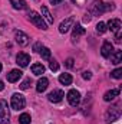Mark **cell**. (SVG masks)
<instances>
[{"label":"cell","instance_id":"6da1fadb","mask_svg":"<svg viewBox=\"0 0 122 124\" xmlns=\"http://www.w3.org/2000/svg\"><path fill=\"white\" fill-rule=\"evenodd\" d=\"M27 17H29V20H30L36 28H39V29H42V31H46V29H47V23L43 20V17H42L37 12L30 10V12L27 13Z\"/></svg>","mask_w":122,"mask_h":124},{"label":"cell","instance_id":"7a4b0ae2","mask_svg":"<svg viewBox=\"0 0 122 124\" xmlns=\"http://www.w3.org/2000/svg\"><path fill=\"white\" fill-rule=\"evenodd\" d=\"M10 104H12V108L13 110H23L25 108V105H26V100H25V97L22 95V94L16 93L12 95V101H10Z\"/></svg>","mask_w":122,"mask_h":124},{"label":"cell","instance_id":"3957f363","mask_svg":"<svg viewBox=\"0 0 122 124\" xmlns=\"http://www.w3.org/2000/svg\"><path fill=\"white\" fill-rule=\"evenodd\" d=\"M121 114H122L121 108H119L118 105H115V107L109 108V110L105 113V121H106V123H114V121H116V120L121 117Z\"/></svg>","mask_w":122,"mask_h":124},{"label":"cell","instance_id":"277c9868","mask_svg":"<svg viewBox=\"0 0 122 124\" xmlns=\"http://www.w3.org/2000/svg\"><path fill=\"white\" fill-rule=\"evenodd\" d=\"M9 118H10V113H9L7 102L4 100H0V124H9Z\"/></svg>","mask_w":122,"mask_h":124},{"label":"cell","instance_id":"5b68a950","mask_svg":"<svg viewBox=\"0 0 122 124\" xmlns=\"http://www.w3.org/2000/svg\"><path fill=\"white\" fill-rule=\"evenodd\" d=\"M105 12V3L102 0H95L93 4L91 6V13L95 16H99Z\"/></svg>","mask_w":122,"mask_h":124},{"label":"cell","instance_id":"8992f818","mask_svg":"<svg viewBox=\"0 0 122 124\" xmlns=\"http://www.w3.org/2000/svg\"><path fill=\"white\" fill-rule=\"evenodd\" d=\"M68 101H69V104L73 105V107L79 105V102H81V94H79V91L70 90V91L68 93Z\"/></svg>","mask_w":122,"mask_h":124},{"label":"cell","instance_id":"52a82bcc","mask_svg":"<svg viewBox=\"0 0 122 124\" xmlns=\"http://www.w3.org/2000/svg\"><path fill=\"white\" fill-rule=\"evenodd\" d=\"M101 54H102L103 58H109V56L114 54V46H112V43H111L109 40H105V42H103V45H102V48H101Z\"/></svg>","mask_w":122,"mask_h":124},{"label":"cell","instance_id":"ba28073f","mask_svg":"<svg viewBox=\"0 0 122 124\" xmlns=\"http://www.w3.org/2000/svg\"><path fill=\"white\" fill-rule=\"evenodd\" d=\"M73 23H75V17H68L66 20H63L61 25H59V32H61V33L69 32V29L73 26Z\"/></svg>","mask_w":122,"mask_h":124},{"label":"cell","instance_id":"9c48e42d","mask_svg":"<svg viewBox=\"0 0 122 124\" xmlns=\"http://www.w3.org/2000/svg\"><path fill=\"white\" fill-rule=\"evenodd\" d=\"M108 28H109V31L112 32V33L121 32V28H122L121 20H119V19H111V20L108 22Z\"/></svg>","mask_w":122,"mask_h":124},{"label":"cell","instance_id":"30bf717a","mask_svg":"<svg viewBox=\"0 0 122 124\" xmlns=\"http://www.w3.org/2000/svg\"><path fill=\"white\" fill-rule=\"evenodd\" d=\"M63 97H65V94H63L62 90H55V91H52L47 95V98H49L50 102H61Z\"/></svg>","mask_w":122,"mask_h":124},{"label":"cell","instance_id":"8fae6325","mask_svg":"<svg viewBox=\"0 0 122 124\" xmlns=\"http://www.w3.org/2000/svg\"><path fill=\"white\" fill-rule=\"evenodd\" d=\"M14 38H16V42H17V43H19L20 46H26V45L29 43V36H27L26 33L20 32V31H17V32H16Z\"/></svg>","mask_w":122,"mask_h":124},{"label":"cell","instance_id":"7c38bea8","mask_svg":"<svg viewBox=\"0 0 122 124\" xmlns=\"http://www.w3.org/2000/svg\"><path fill=\"white\" fill-rule=\"evenodd\" d=\"M16 61L17 63L20 65V66H27L29 65V62H30V56L27 55V54H25V52H20V54H17V56H16Z\"/></svg>","mask_w":122,"mask_h":124},{"label":"cell","instance_id":"4fadbf2b","mask_svg":"<svg viewBox=\"0 0 122 124\" xmlns=\"http://www.w3.org/2000/svg\"><path fill=\"white\" fill-rule=\"evenodd\" d=\"M22 71H19V69H12L9 74H7V81L9 82H16V81H19L20 78H22Z\"/></svg>","mask_w":122,"mask_h":124},{"label":"cell","instance_id":"5bb4252c","mask_svg":"<svg viewBox=\"0 0 122 124\" xmlns=\"http://www.w3.org/2000/svg\"><path fill=\"white\" fill-rule=\"evenodd\" d=\"M47 85H49V79L45 78V77H42V78L37 81V84H36V91H37V93H43V91H46Z\"/></svg>","mask_w":122,"mask_h":124},{"label":"cell","instance_id":"9a60e30c","mask_svg":"<svg viewBox=\"0 0 122 124\" xmlns=\"http://www.w3.org/2000/svg\"><path fill=\"white\" fill-rule=\"evenodd\" d=\"M119 95V88H115V90H111V91H106L103 95V100L105 101H112L115 97Z\"/></svg>","mask_w":122,"mask_h":124},{"label":"cell","instance_id":"2e32d148","mask_svg":"<svg viewBox=\"0 0 122 124\" xmlns=\"http://www.w3.org/2000/svg\"><path fill=\"white\" fill-rule=\"evenodd\" d=\"M42 15H43L42 17H43L49 25H52V23H53V17H52V15H50V12L47 10V7H46V6H42Z\"/></svg>","mask_w":122,"mask_h":124},{"label":"cell","instance_id":"e0dca14e","mask_svg":"<svg viewBox=\"0 0 122 124\" xmlns=\"http://www.w3.org/2000/svg\"><path fill=\"white\" fill-rule=\"evenodd\" d=\"M10 3H12V6H13L14 9H17V10H23V9L27 7V4H26L25 0H10Z\"/></svg>","mask_w":122,"mask_h":124},{"label":"cell","instance_id":"ac0fdd59","mask_svg":"<svg viewBox=\"0 0 122 124\" xmlns=\"http://www.w3.org/2000/svg\"><path fill=\"white\" fill-rule=\"evenodd\" d=\"M72 77H70V74H61L59 75V82L63 84V85H70L72 84Z\"/></svg>","mask_w":122,"mask_h":124},{"label":"cell","instance_id":"d6986e66","mask_svg":"<svg viewBox=\"0 0 122 124\" xmlns=\"http://www.w3.org/2000/svg\"><path fill=\"white\" fill-rule=\"evenodd\" d=\"M72 28H73V32H72L73 39H75V38H79V36H82V35H85V29H83L81 25H73Z\"/></svg>","mask_w":122,"mask_h":124},{"label":"cell","instance_id":"ffe728a7","mask_svg":"<svg viewBox=\"0 0 122 124\" xmlns=\"http://www.w3.org/2000/svg\"><path fill=\"white\" fill-rule=\"evenodd\" d=\"M32 72H33L34 75H42V74L45 72L43 63H33V65H32Z\"/></svg>","mask_w":122,"mask_h":124},{"label":"cell","instance_id":"44dd1931","mask_svg":"<svg viewBox=\"0 0 122 124\" xmlns=\"http://www.w3.org/2000/svg\"><path fill=\"white\" fill-rule=\"evenodd\" d=\"M111 61H112V63H115V65L121 63V61H122V51H115V52L111 55Z\"/></svg>","mask_w":122,"mask_h":124},{"label":"cell","instance_id":"7402d4cb","mask_svg":"<svg viewBox=\"0 0 122 124\" xmlns=\"http://www.w3.org/2000/svg\"><path fill=\"white\" fill-rule=\"evenodd\" d=\"M32 118H30V114H27V113H23L20 117H19V123L20 124H30Z\"/></svg>","mask_w":122,"mask_h":124},{"label":"cell","instance_id":"603a6c76","mask_svg":"<svg viewBox=\"0 0 122 124\" xmlns=\"http://www.w3.org/2000/svg\"><path fill=\"white\" fill-rule=\"evenodd\" d=\"M39 52H40V55H42L43 59H46V61L50 59V49H49V48H43V46H42V49H40Z\"/></svg>","mask_w":122,"mask_h":124},{"label":"cell","instance_id":"cb8c5ba5","mask_svg":"<svg viewBox=\"0 0 122 124\" xmlns=\"http://www.w3.org/2000/svg\"><path fill=\"white\" fill-rule=\"evenodd\" d=\"M105 32H106V25H105L103 22H99V23L96 25V33L102 35V33H105Z\"/></svg>","mask_w":122,"mask_h":124},{"label":"cell","instance_id":"d4e9b609","mask_svg":"<svg viewBox=\"0 0 122 124\" xmlns=\"http://www.w3.org/2000/svg\"><path fill=\"white\" fill-rule=\"evenodd\" d=\"M111 77L115 78V79H121L122 78V68H116L115 71L111 72Z\"/></svg>","mask_w":122,"mask_h":124},{"label":"cell","instance_id":"484cf974","mask_svg":"<svg viewBox=\"0 0 122 124\" xmlns=\"http://www.w3.org/2000/svg\"><path fill=\"white\" fill-rule=\"evenodd\" d=\"M49 68H50L52 71H58V69H59V63H58V61L52 59V61H50V63H49Z\"/></svg>","mask_w":122,"mask_h":124},{"label":"cell","instance_id":"4316f807","mask_svg":"<svg viewBox=\"0 0 122 124\" xmlns=\"http://www.w3.org/2000/svg\"><path fill=\"white\" fill-rule=\"evenodd\" d=\"M30 84H32L30 78H26V79H25V81H23V82H22V85H20V88H22V90H27V88H29V85H30Z\"/></svg>","mask_w":122,"mask_h":124},{"label":"cell","instance_id":"83f0119b","mask_svg":"<svg viewBox=\"0 0 122 124\" xmlns=\"http://www.w3.org/2000/svg\"><path fill=\"white\" fill-rule=\"evenodd\" d=\"M82 78H83V79H91V78H92V74L89 72V71H85V72L82 74Z\"/></svg>","mask_w":122,"mask_h":124},{"label":"cell","instance_id":"f1b7e54d","mask_svg":"<svg viewBox=\"0 0 122 124\" xmlns=\"http://www.w3.org/2000/svg\"><path fill=\"white\" fill-rule=\"evenodd\" d=\"M40 49H42V43H40V42H36L34 46H33V51H34V52H39Z\"/></svg>","mask_w":122,"mask_h":124},{"label":"cell","instance_id":"f546056e","mask_svg":"<svg viewBox=\"0 0 122 124\" xmlns=\"http://www.w3.org/2000/svg\"><path fill=\"white\" fill-rule=\"evenodd\" d=\"M66 66H68V68H72V66H73V59H72V58H68V59H66Z\"/></svg>","mask_w":122,"mask_h":124},{"label":"cell","instance_id":"4dcf8cb0","mask_svg":"<svg viewBox=\"0 0 122 124\" xmlns=\"http://www.w3.org/2000/svg\"><path fill=\"white\" fill-rule=\"evenodd\" d=\"M91 19H92V16L88 13V15H85V17H83V22H91Z\"/></svg>","mask_w":122,"mask_h":124},{"label":"cell","instance_id":"1f68e13d","mask_svg":"<svg viewBox=\"0 0 122 124\" xmlns=\"http://www.w3.org/2000/svg\"><path fill=\"white\" fill-rule=\"evenodd\" d=\"M49 1H50L52 4H59L61 1H63V0H49Z\"/></svg>","mask_w":122,"mask_h":124},{"label":"cell","instance_id":"d6a6232c","mask_svg":"<svg viewBox=\"0 0 122 124\" xmlns=\"http://www.w3.org/2000/svg\"><path fill=\"white\" fill-rule=\"evenodd\" d=\"M4 90V84H3V81L0 79V91H3Z\"/></svg>","mask_w":122,"mask_h":124},{"label":"cell","instance_id":"836d02e7","mask_svg":"<svg viewBox=\"0 0 122 124\" xmlns=\"http://www.w3.org/2000/svg\"><path fill=\"white\" fill-rule=\"evenodd\" d=\"M1 68H3V66H1V63H0V72H1Z\"/></svg>","mask_w":122,"mask_h":124}]
</instances>
